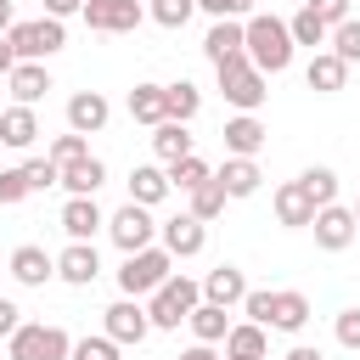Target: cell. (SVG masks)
I'll return each instance as SVG.
<instances>
[{
	"label": "cell",
	"instance_id": "6da1fadb",
	"mask_svg": "<svg viewBox=\"0 0 360 360\" xmlns=\"http://www.w3.org/2000/svg\"><path fill=\"white\" fill-rule=\"evenodd\" d=\"M242 56L270 79V73H287L292 68V34H287V22L281 17H270V11H248L242 17Z\"/></svg>",
	"mask_w": 360,
	"mask_h": 360
},
{
	"label": "cell",
	"instance_id": "7a4b0ae2",
	"mask_svg": "<svg viewBox=\"0 0 360 360\" xmlns=\"http://www.w3.org/2000/svg\"><path fill=\"white\" fill-rule=\"evenodd\" d=\"M169 276H174V253H169L163 242H152V248L124 253V264H118V292H124V298H146V292H158Z\"/></svg>",
	"mask_w": 360,
	"mask_h": 360
},
{
	"label": "cell",
	"instance_id": "3957f363",
	"mask_svg": "<svg viewBox=\"0 0 360 360\" xmlns=\"http://www.w3.org/2000/svg\"><path fill=\"white\" fill-rule=\"evenodd\" d=\"M197 304H202V287H197L191 276H180V270H174L158 292H146V321H152V332H174Z\"/></svg>",
	"mask_w": 360,
	"mask_h": 360
},
{
	"label": "cell",
	"instance_id": "277c9868",
	"mask_svg": "<svg viewBox=\"0 0 360 360\" xmlns=\"http://www.w3.org/2000/svg\"><path fill=\"white\" fill-rule=\"evenodd\" d=\"M214 79H219V96H225L236 112H259V107H264V96H270L264 73H259L248 56H231V62H219V68H214Z\"/></svg>",
	"mask_w": 360,
	"mask_h": 360
},
{
	"label": "cell",
	"instance_id": "5b68a950",
	"mask_svg": "<svg viewBox=\"0 0 360 360\" xmlns=\"http://www.w3.org/2000/svg\"><path fill=\"white\" fill-rule=\"evenodd\" d=\"M6 39H11L17 62H45L68 45V28H62V17H34V22H11Z\"/></svg>",
	"mask_w": 360,
	"mask_h": 360
},
{
	"label": "cell",
	"instance_id": "8992f818",
	"mask_svg": "<svg viewBox=\"0 0 360 360\" xmlns=\"http://www.w3.org/2000/svg\"><path fill=\"white\" fill-rule=\"evenodd\" d=\"M107 236L118 242V253H135V248H152L158 242V219H152V208L124 202L118 214H107Z\"/></svg>",
	"mask_w": 360,
	"mask_h": 360
},
{
	"label": "cell",
	"instance_id": "52a82bcc",
	"mask_svg": "<svg viewBox=\"0 0 360 360\" xmlns=\"http://www.w3.org/2000/svg\"><path fill=\"white\" fill-rule=\"evenodd\" d=\"M96 34H135L141 17H146V0H84L79 11Z\"/></svg>",
	"mask_w": 360,
	"mask_h": 360
},
{
	"label": "cell",
	"instance_id": "ba28073f",
	"mask_svg": "<svg viewBox=\"0 0 360 360\" xmlns=\"http://www.w3.org/2000/svg\"><path fill=\"white\" fill-rule=\"evenodd\" d=\"M101 332H107L118 349H129V343H146V332H152V321H146V304H141V298H118V304H107V315H101Z\"/></svg>",
	"mask_w": 360,
	"mask_h": 360
},
{
	"label": "cell",
	"instance_id": "9c48e42d",
	"mask_svg": "<svg viewBox=\"0 0 360 360\" xmlns=\"http://www.w3.org/2000/svg\"><path fill=\"white\" fill-rule=\"evenodd\" d=\"M309 231H315V248H326V253H343V248L360 236V225H354V208H343V202H326V208H315Z\"/></svg>",
	"mask_w": 360,
	"mask_h": 360
},
{
	"label": "cell",
	"instance_id": "30bf717a",
	"mask_svg": "<svg viewBox=\"0 0 360 360\" xmlns=\"http://www.w3.org/2000/svg\"><path fill=\"white\" fill-rule=\"evenodd\" d=\"M158 242L174 253V259H197L208 248V225L197 214H174V219H158Z\"/></svg>",
	"mask_w": 360,
	"mask_h": 360
},
{
	"label": "cell",
	"instance_id": "8fae6325",
	"mask_svg": "<svg viewBox=\"0 0 360 360\" xmlns=\"http://www.w3.org/2000/svg\"><path fill=\"white\" fill-rule=\"evenodd\" d=\"M6 276H11L17 287H45V281L56 276V253H45L39 242H22V248H11Z\"/></svg>",
	"mask_w": 360,
	"mask_h": 360
},
{
	"label": "cell",
	"instance_id": "7c38bea8",
	"mask_svg": "<svg viewBox=\"0 0 360 360\" xmlns=\"http://www.w3.org/2000/svg\"><path fill=\"white\" fill-rule=\"evenodd\" d=\"M225 158H259L264 152V141H270V129L259 124V112H236V118H225Z\"/></svg>",
	"mask_w": 360,
	"mask_h": 360
},
{
	"label": "cell",
	"instance_id": "4fadbf2b",
	"mask_svg": "<svg viewBox=\"0 0 360 360\" xmlns=\"http://www.w3.org/2000/svg\"><path fill=\"white\" fill-rule=\"evenodd\" d=\"M101 276V253H96V242H68L62 253H56V281H68V287H90Z\"/></svg>",
	"mask_w": 360,
	"mask_h": 360
},
{
	"label": "cell",
	"instance_id": "5bb4252c",
	"mask_svg": "<svg viewBox=\"0 0 360 360\" xmlns=\"http://www.w3.org/2000/svg\"><path fill=\"white\" fill-rule=\"evenodd\" d=\"M107 118H112V101H107L101 90H79V96H68V129H79V135H101Z\"/></svg>",
	"mask_w": 360,
	"mask_h": 360
},
{
	"label": "cell",
	"instance_id": "9a60e30c",
	"mask_svg": "<svg viewBox=\"0 0 360 360\" xmlns=\"http://www.w3.org/2000/svg\"><path fill=\"white\" fill-rule=\"evenodd\" d=\"M56 225L68 231V242H90V236L107 225V214H101V202H96V197H68Z\"/></svg>",
	"mask_w": 360,
	"mask_h": 360
},
{
	"label": "cell",
	"instance_id": "2e32d148",
	"mask_svg": "<svg viewBox=\"0 0 360 360\" xmlns=\"http://www.w3.org/2000/svg\"><path fill=\"white\" fill-rule=\"evenodd\" d=\"M197 287H202V304L236 309V304H242V292H248V276H242L236 264H214V270H208V276H202Z\"/></svg>",
	"mask_w": 360,
	"mask_h": 360
},
{
	"label": "cell",
	"instance_id": "e0dca14e",
	"mask_svg": "<svg viewBox=\"0 0 360 360\" xmlns=\"http://www.w3.org/2000/svg\"><path fill=\"white\" fill-rule=\"evenodd\" d=\"M101 180H107V163L96 152H84V158H73V163L56 169V186H68V197H96Z\"/></svg>",
	"mask_w": 360,
	"mask_h": 360
},
{
	"label": "cell",
	"instance_id": "ac0fdd59",
	"mask_svg": "<svg viewBox=\"0 0 360 360\" xmlns=\"http://www.w3.org/2000/svg\"><path fill=\"white\" fill-rule=\"evenodd\" d=\"M214 180L225 186V197L236 202V197H253L259 186H264V174H259V158H225L219 169H214Z\"/></svg>",
	"mask_w": 360,
	"mask_h": 360
},
{
	"label": "cell",
	"instance_id": "d6986e66",
	"mask_svg": "<svg viewBox=\"0 0 360 360\" xmlns=\"http://www.w3.org/2000/svg\"><path fill=\"white\" fill-rule=\"evenodd\" d=\"M276 219H281L287 231H309V219H315V202H309L304 180H287V186H276Z\"/></svg>",
	"mask_w": 360,
	"mask_h": 360
},
{
	"label": "cell",
	"instance_id": "ffe728a7",
	"mask_svg": "<svg viewBox=\"0 0 360 360\" xmlns=\"http://www.w3.org/2000/svg\"><path fill=\"white\" fill-rule=\"evenodd\" d=\"M202 56L219 68L231 56H242V17H214V28L202 34Z\"/></svg>",
	"mask_w": 360,
	"mask_h": 360
},
{
	"label": "cell",
	"instance_id": "44dd1931",
	"mask_svg": "<svg viewBox=\"0 0 360 360\" xmlns=\"http://www.w3.org/2000/svg\"><path fill=\"white\" fill-rule=\"evenodd\" d=\"M304 84H309L315 96H338V90L349 84V62H338L332 51H315L309 68H304Z\"/></svg>",
	"mask_w": 360,
	"mask_h": 360
},
{
	"label": "cell",
	"instance_id": "7402d4cb",
	"mask_svg": "<svg viewBox=\"0 0 360 360\" xmlns=\"http://www.w3.org/2000/svg\"><path fill=\"white\" fill-rule=\"evenodd\" d=\"M169 191H174V186H169V169H158V163H135V169H129V202L158 208Z\"/></svg>",
	"mask_w": 360,
	"mask_h": 360
},
{
	"label": "cell",
	"instance_id": "603a6c76",
	"mask_svg": "<svg viewBox=\"0 0 360 360\" xmlns=\"http://www.w3.org/2000/svg\"><path fill=\"white\" fill-rule=\"evenodd\" d=\"M0 141H6L11 152H28V146L39 141V112H34V107H22V101H17V107H6V112H0Z\"/></svg>",
	"mask_w": 360,
	"mask_h": 360
},
{
	"label": "cell",
	"instance_id": "cb8c5ba5",
	"mask_svg": "<svg viewBox=\"0 0 360 360\" xmlns=\"http://www.w3.org/2000/svg\"><path fill=\"white\" fill-rule=\"evenodd\" d=\"M6 84H11V101L34 107V101L51 90V68H45V62H17V68L6 73Z\"/></svg>",
	"mask_w": 360,
	"mask_h": 360
},
{
	"label": "cell",
	"instance_id": "d4e9b609",
	"mask_svg": "<svg viewBox=\"0 0 360 360\" xmlns=\"http://www.w3.org/2000/svg\"><path fill=\"white\" fill-rule=\"evenodd\" d=\"M225 354H236V360H264V354H270V332H264L259 321H231Z\"/></svg>",
	"mask_w": 360,
	"mask_h": 360
},
{
	"label": "cell",
	"instance_id": "484cf974",
	"mask_svg": "<svg viewBox=\"0 0 360 360\" xmlns=\"http://www.w3.org/2000/svg\"><path fill=\"white\" fill-rule=\"evenodd\" d=\"M309 326V298L304 292H276V304H270V332H304Z\"/></svg>",
	"mask_w": 360,
	"mask_h": 360
},
{
	"label": "cell",
	"instance_id": "4316f807",
	"mask_svg": "<svg viewBox=\"0 0 360 360\" xmlns=\"http://www.w3.org/2000/svg\"><path fill=\"white\" fill-rule=\"evenodd\" d=\"M163 112H169L174 124H191V118L202 112V90H197L191 79H174V84H163Z\"/></svg>",
	"mask_w": 360,
	"mask_h": 360
},
{
	"label": "cell",
	"instance_id": "83f0119b",
	"mask_svg": "<svg viewBox=\"0 0 360 360\" xmlns=\"http://www.w3.org/2000/svg\"><path fill=\"white\" fill-rule=\"evenodd\" d=\"M186 326H191L197 343H225V332H231V309H219V304H197V309L186 315Z\"/></svg>",
	"mask_w": 360,
	"mask_h": 360
},
{
	"label": "cell",
	"instance_id": "f1b7e54d",
	"mask_svg": "<svg viewBox=\"0 0 360 360\" xmlns=\"http://www.w3.org/2000/svg\"><path fill=\"white\" fill-rule=\"evenodd\" d=\"M152 152H158V163H163V169H169L174 158H186V152H191V135H186V124H174V118L152 124Z\"/></svg>",
	"mask_w": 360,
	"mask_h": 360
},
{
	"label": "cell",
	"instance_id": "f546056e",
	"mask_svg": "<svg viewBox=\"0 0 360 360\" xmlns=\"http://www.w3.org/2000/svg\"><path fill=\"white\" fill-rule=\"evenodd\" d=\"M124 107H129L135 124H163V118H169V112H163V84H135Z\"/></svg>",
	"mask_w": 360,
	"mask_h": 360
},
{
	"label": "cell",
	"instance_id": "4dcf8cb0",
	"mask_svg": "<svg viewBox=\"0 0 360 360\" xmlns=\"http://www.w3.org/2000/svg\"><path fill=\"white\" fill-rule=\"evenodd\" d=\"M186 197H191V208H186V214H197L202 225H208V219H219V214H225V202H231V197H225V186H219L214 174H208L202 186H191Z\"/></svg>",
	"mask_w": 360,
	"mask_h": 360
},
{
	"label": "cell",
	"instance_id": "1f68e13d",
	"mask_svg": "<svg viewBox=\"0 0 360 360\" xmlns=\"http://www.w3.org/2000/svg\"><path fill=\"white\" fill-rule=\"evenodd\" d=\"M287 34H292V45H309V51H321L332 28H326V22H321V17L309 11V6H298V11L287 17Z\"/></svg>",
	"mask_w": 360,
	"mask_h": 360
},
{
	"label": "cell",
	"instance_id": "d6a6232c",
	"mask_svg": "<svg viewBox=\"0 0 360 360\" xmlns=\"http://www.w3.org/2000/svg\"><path fill=\"white\" fill-rule=\"evenodd\" d=\"M326 51L338 56V62H360V22L354 17H343V22H332V34H326Z\"/></svg>",
	"mask_w": 360,
	"mask_h": 360
},
{
	"label": "cell",
	"instance_id": "836d02e7",
	"mask_svg": "<svg viewBox=\"0 0 360 360\" xmlns=\"http://www.w3.org/2000/svg\"><path fill=\"white\" fill-rule=\"evenodd\" d=\"M298 180H304V191H309V202H315V208H326V202H338V169H326V163H315V169H304Z\"/></svg>",
	"mask_w": 360,
	"mask_h": 360
},
{
	"label": "cell",
	"instance_id": "e575fe53",
	"mask_svg": "<svg viewBox=\"0 0 360 360\" xmlns=\"http://www.w3.org/2000/svg\"><path fill=\"white\" fill-rule=\"evenodd\" d=\"M39 338H45V321H22L6 338V360H39Z\"/></svg>",
	"mask_w": 360,
	"mask_h": 360
},
{
	"label": "cell",
	"instance_id": "d590c367",
	"mask_svg": "<svg viewBox=\"0 0 360 360\" xmlns=\"http://www.w3.org/2000/svg\"><path fill=\"white\" fill-rule=\"evenodd\" d=\"M208 174H214V169H208L197 152H186V158H174V163H169V186H174V191H191V186H202Z\"/></svg>",
	"mask_w": 360,
	"mask_h": 360
},
{
	"label": "cell",
	"instance_id": "8d00e7d4",
	"mask_svg": "<svg viewBox=\"0 0 360 360\" xmlns=\"http://www.w3.org/2000/svg\"><path fill=\"white\" fill-rule=\"evenodd\" d=\"M191 11H197V0H146V17H152L158 28H186Z\"/></svg>",
	"mask_w": 360,
	"mask_h": 360
},
{
	"label": "cell",
	"instance_id": "74e56055",
	"mask_svg": "<svg viewBox=\"0 0 360 360\" xmlns=\"http://www.w3.org/2000/svg\"><path fill=\"white\" fill-rule=\"evenodd\" d=\"M68 360H118V343H112L107 332H96V338H73Z\"/></svg>",
	"mask_w": 360,
	"mask_h": 360
},
{
	"label": "cell",
	"instance_id": "f35d334b",
	"mask_svg": "<svg viewBox=\"0 0 360 360\" xmlns=\"http://www.w3.org/2000/svg\"><path fill=\"white\" fill-rule=\"evenodd\" d=\"M84 152H90V135L68 129V135H56V141H51V152H45V158H51V163L62 169V163H73V158H84Z\"/></svg>",
	"mask_w": 360,
	"mask_h": 360
},
{
	"label": "cell",
	"instance_id": "ab89813d",
	"mask_svg": "<svg viewBox=\"0 0 360 360\" xmlns=\"http://www.w3.org/2000/svg\"><path fill=\"white\" fill-rule=\"evenodd\" d=\"M22 197H34L22 163H17V169H0V208H11V202H22Z\"/></svg>",
	"mask_w": 360,
	"mask_h": 360
},
{
	"label": "cell",
	"instance_id": "60d3db41",
	"mask_svg": "<svg viewBox=\"0 0 360 360\" xmlns=\"http://www.w3.org/2000/svg\"><path fill=\"white\" fill-rule=\"evenodd\" d=\"M22 174H28V191H51V186H56V163H51V158H28Z\"/></svg>",
	"mask_w": 360,
	"mask_h": 360
},
{
	"label": "cell",
	"instance_id": "b9f144b4",
	"mask_svg": "<svg viewBox=\"0 0 360 360\" xmlns=\"http://www.w3.org/2000/svg\"><path fill=\"white\" fill-rule=\"evenodd\" d=\"M332 338H338L343 349H360V309H343V315L332 321Z\"/></svg>",
	"mask_w": 360,
	"mask_h": 360
},
{
	"label": "cell",
	"instance_id": "7bdbcfd3",
	"mask_svg": "<svg viewBox=\"0 0 360 360\" xmlns=\"http://www.w3.org/2000/svg\"><path fill=\"white\" fill-rule=\"evenodd\" d=\"M304 6H309L326 28H332V22H343V17H349V6H354V0H304Z\"/></svg>",
	"mask_w": 360,
	"mask_h": 360
},
{
	"label": "cell",
	"instance_id": "ee69618b",
	"mask_svg": "<svg viewBox=\"0 0 360 360\" xmlns=\"http://www.w3.org/2000/svg\"><path fill=\"white\" fill-rule=\"evenodd\" d=\"M17 326H22V309H17L11 298H0V343H6V338H11Z\"/></svg>",
	"mask_w": 360,
	"mask_h": 360
},
{
	"label": "cell",
	"instance_id": "f6af8a7d",
	"mask_svg": "<svg viewBox=\"0 0 360 360\" xmlns=\"http://www.w3.org/2000/svg\"><path fill=\"white\" fill-rule=\"evenodd\" d=\"M79 11H84V0H45V17H62V22H68V17H79Z\"/></svg>",
	"mask_w": 360,
	"mask_h": 360
},
{
	"label": "cell",
	"instance_id": "bcb514c9",
	"mask_svg": "<svg viewBox=\"0 0 360 360\" xmlns=\"http://www.w3.org/2000/svg\"><path fill=\"white\" fill-rule=\"evenodd\" d=\"M11 68H17V51H11V39H6V34H0V79H6V73H11Z\"/></svg>",
	"mask_w": 360,
	"mask_h": 360
},
{
	"label": "cell",
	"instance_id": "7dc6e473",
	"mask_svg": "<svg viewBox=\"0 0 360 360\" xmlns=\"http://www.w3.org/2000/svg\"><path fill=\"white\" fill-rule=\"evenodd\" d=\"M197 11H208V17H231V0H197Z\"/></svg>",
	"mask_w": 360,
	"mask_h": 360
},
{
	"label": "cell",
	"instance_id": "c3c4849f",
	"mask_svg": "<svg viewBox=\"0 0 360 360\" xmlns=\"http://www.w3.org/2000/svg\"><path fill=\"white\" fill-rule=\"evenodd\" d=\"M287 360H326V354H321V349H309V343H292V349H287Z\"/></svg>",
	"mask_w": 360,
	"mask_h": 360
},
{
	"label": "cell",
	"instance_id": "681fc988",
	"mask_svg": "<svg viewBox=\"0 0 360 360\" xmlns=\"http://www.w3.org/2000/svg\"><path fill=\"white\" fill-rule=\"evenodd\" d=\"M180 360H219V354H214V343H191Z\"/></svg>",
	"mask_w": 360,
	"mask_h": 360
},
{
	"label": "cell",
	"instance_id": "f907efd6",
	"mask_svg": "<svg viewBox=\"0 0 360 360\" xmlns=\"http://www.w3.org/2000/svg\"><path fill=\"white\" fill-rule=\"evenodd\" d=\"M11 22H17V6H11V0H0V34H6Z\"/></svg>",
	"mask_w": 360,
	"mask_h": 360
},
{
	"label": "cell",
	"instance_id": "816d5d0a",
	"mask_svg": "<svg viewBox=\"0 0 360 360\" xmlns=\"http://www.w3.org/2000/svg\"><path fill=\"white\" fill-rule=\"evenodd\" d=\"M253 6H259V0H231V17H248Z\"/></svg>",
	"mask_w": 360,
	"mask_h": 360
},
{
	"label": "cell",
	"instance_id": "f5cc1de1",
	"mask_svg": "<svg viewBox=\"0 0 360 360\" xmlns=\"http://www.w3.org/2000/svg\"><path fill=\"white\" fill-rule=\"evenodd\" d=\"M354 225H360V202H354Z\"/></svg>",
	"mask_w": 360,
	"mask_h": 360
},
{
	"label": "cell",
	"instance_id": "db71d44e",
	"mask_svg": "<svg viewBox=\"0 0 360 360\" xmlns=\"http://www.w3.org/2000/svg\"><path fill=\"white\" fill-rule=\"evenodd\" d=\"M219 360H236V354H219Z\"/></svg>",
	"mask_w": 360,
	"mask_h": 360
},
{
	"label": "cell",
	"instance_id": "11a10c76",
	"mask_svg": "<svg viewBox=\"0 0 360 360\" xmlns=\"http://www.w3.org/2000/svg\"><path fill=\"white\" fill-rule=\"evenodd\" d=\"M0 360H6V349H0Z\"/></svg>",
	"mask_w": 360,
	"mask_h": 360
},
{
	"label": "cell",
	"instance_id": "9f6ffc18",
	"mask_svg": "<svg viewBox=\"0 0 360 360\" xmlns=\"http://www.w3.org/2000/svg\"><path fill=\"white\" fill-rule=\"evenodd\" d=\"M0 276H6V270H0Z\"/></svg>",
	"mask_w": 360,
	"mask_h": 360
}]
</instances>
